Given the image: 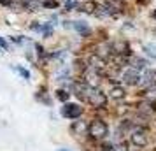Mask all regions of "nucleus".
Masks as SVG:
<instances>
[{
    "label": "nucleus",
    "mask_w": 156,
    "mask_h": 151,
    "mask_svg": "<svg viewBox=\"0 0 156 151\" xmlns=\"http://www.w3.org/2000/svg\"><path fill=\"white\" fill-rule=\"evenodd\" d=\"M111 97L112 99H116V100H119V99H123L125 97V90L121 86H114L112 90H111Z\"/></svg>",
    "instance_id": "ddd939ff"
},
{
    "label": "nucleus",
    "mask_w": 156,
    "mask_h": 151,
    "mask_svg": "<svg viewBox=\"0 0 156 151\" xmlns=\"http://www.w3.org/2000/svg\"><path fill=\"white\" fill-rule=\"evenodd\" d=\"M16 70L20 72L25 79H30V72H28V70H25V69H21V67H16Z\"/></svg>",
    "instance_id": "6ab92c4d"
},
{
    "label": "nucleus",
    "mask_w": 156,
    "mask_h": 151,
    "mask_svg": "<svg viewBox=\"0 0 156 151\" xmlns=\"http://www.w3.org/2000/svg\"><path fill=\"white\" fill-rule=\"evenodd\" d=\"M0 48H2V49H7V44L2 41V37H0Z\"/></svg>",
    "instance_id": "b1692460"
},
{
    "label": "nucleus",
    "mask_w": 156,
    "mask_h": 151,
    "mask_svg": "<svg viewBox=\"0 0 156 151\" xmlns=\"http://www.w3.org/2000/svg\"><path fill=\"white\" fill-rule=\"evenodd\" d=\"M0 4H2V5H11L12 0H0Z\"/></svg>",
    "instance_id": "5701e85b"
},
{
    "label": "nucleus",
    "mask_w": 156,
    "mask_h": 151,
    "mask_svg": "<svg viewBox=\"0 0 156 151\" xmlns=\"http://www.w3.org/2000/svg\"><path fill=\"white\" fill-rule=\"evenodd\" d=\"M139 111H140L142 114H154L156 113V102L154 100H147V102H142L140 106H139Z\"/></svg>",
    "instance_id": "0eeeda50"
},
{
    "label": "nucleus",
    "mask_w": 156,
    "mask_h": 151,
    "mask_svg": "<svg viewBox=\"0 0 156 151\" xmlns=\"http://www.w3.org/2000/svg\"><path fill=\"white\" fill-rule=\"evenodd\" d=\"M112 151H128V148L125 146V144H119V146H116V148H112Z\"/></svg>",
    "instance_id": "4be33fe9"
},
{
    "label": "nucleus",
    "mask_w": 156,
    "mask_h": 151,
    "mask_svg": "<svg viewBox=\"0 0 156 151\" xmlns=\"http://www.w3.org/2000/svg\"><path fill=\"white\" fill-rule=\"evenodd\" d=\"M146 67H147V62H146V60H140V58L135 60V69H137V70H139V69H146Z\"/></svg>",
    "instance_id": "a211bd4d"
},
{
    "label": "nucleus",
    "mask_w": 156,
    "mask_h": 151,
    "mask_svg": "<svg viewBox=\"0 0 156 151\" xmlns=\"http://www.w3.org/2000/svg\"><path fill=\"white\" fill-rule=\"evenodd\" d=\"M88 128H90V125H86L84 121H76L74 125H72V134H76V135H84L86 132H88Z\"/></svg>",
    "instance_id": "9d476101"
},
{
    "label": "nucleus",
    "mask_w": 156,
    "mask_h": 151,
    "mask_svg": "<svg viewBox=\"0 0 156 151\" xmlns=\"http://www.w3.org/2000/svg\"><path fill=\"white\" fill-rule=\"evenodd\" d=\"M65 7H67L69 11H70V9L77 7V2H76V0H67V2H65Z\"/></svg>",
    "instance_id": "aec40b11"
},
{
    "label": "nucleus",
    "mask_w": 156,
    "mask_h": 151,
    "mask_svg": "<svg viewBox=\"0 0 156 151\" xmlns=\"http://www.w3.org/2000/svg\"><path fill=\"white\" fill-rule=\"evenodd\" d=\"M111 49H112L116 55H123V56H130V55H132L130 46L126 44V41H116V42H112Z\"/></svg>",
    "instance_id": "20e7f679"
},
{
    "label": "nucleus",
    "mask_w": 156,
    "mask_h": 151,
    "mask_svg": "<svg viewBox=\"0 0 156 151\" xmlns=\"http://www.w3.org/2000/svg\"><path fill=\"white\" fill-rule=\"evenodd\" d=\"M60 151H69V149H60Z\"/></svg>",
    "instance_id": "a878e982"
},
{
    "label": "nucleus",
    "mask_w": 156,
    "mask_h": 151,
    "mask_svg": "<svg viewBox=\"0 0 156 151\" xmlns=\"http://www.w3.org/2000/svg\"><path fill=\"white\" fill-rule=\"evenodd\" d=\"M153 16H154V18H156V11H154V13H153Z\"/></svg>",
    "instance_id": "393cba45"
},
{
    "label": "nucleus",
    "mask_w": 156,
    "mask_h": 151,
    "mask_svg": "<svg viewBox=\"0 0 156 151\" xmlns=\"http://www.w3.org/2000/svg\"><path fill=\"white\" fill-rule=\"evenodd\" d=\"M86 100L90 102L93 107H105L107 97H105V93H102L100 90L91 88V90H90V93H88V99H86Z\"/></svg>",
    "instance_id": "f03ea898"
},
{
    "label": "nucleus",
    "mask_w": 156,
    "mask_h": 151,
    "mask_svg": "<svg viewBox=\"0 0 156 151\" xmlns=\"http://www.w3.org/2000/svg\"><path fill=\"white\" fill-rule=\"evenodd\" d=\"M74 27H76L77 32H79V34H83V35H88V34H90V28H88L83 21H76V23H74Z\"/></svg>",
    "instance_id": "4468645a"
},
{
    "label": "nucleus",
    "mask_w": 156,
    "mask_h": 151,
    "mask_svg": "<svg viewBox=\"0 0 156 151\" xmlns=\"http://www.w3.org/2000/svg\"><path fill=\"white\" fill-rule=\"evenodd\" d=\"M144 97H146V100H154L156 102V84H154V83H153L146 92H144Z\"/></svg>",
    "instance_id": "f8f14e48"
},
{
    "label": "nucleus",
    "mask_w": 156,
    "mask_h": 151,
    "mask_svg": "<svg viewBox=\"0 0 156 151\" xmlns=\"http://www.w3.org/2000/svg\"><path fill=\"white\" fill-rule=\"evenodd\" d=\"M132 142H133L135 146H139V148H144V146L147 144V137H146L144 132H133V134H132Z\"/></svg>",
    "instance_id": "1a4fd4ad"
},
{
    "label": "nucleus",
    "mask_w": 156,
    "mask_h": 151,
    "mask_svg": "<svg viewBox=\"0 0 156 151\" xmlns=\"http://www.w3.org/2000/svg\"><path fill=\"white\" fill-rule=\"evenodd\" d=\"M62 114L65 118L74 120V118H79V116L83 114V107H79L77 104H65L63 109H62Z\"/></svg>",
    "instance_id": "7ed1b4c3"
},
{
    "label": "nucleus",
    "mask_w": 156,
    "mask_h": 151,
    "mask_svg": "<svg viewBox=\"0 0 156 151\" xmlns=\"http://www.w3.org/2000/svg\"><path fill=\"white\" fill-rule=\"evenodd\" d=\"M139 79H140V76H139L137 69H128L126 72H123V83H126V84H137Z\"/></svg>",
    "instance_id": "423d86ee"
},
{
    "label": "nucleus",
    "mask_w": 156,
    "mask_h": 151,
    "mask_svg": "<svg viewBox=\"0 0 156 151\" xmlns=\"http://www.w3.org/2000/svg\"><path fill=\"white\" fill-rule=\"evenodd\" d=\"M107 132H109V128H107L105 121H102V120H93V121L90 123L88 134H90L93 139H104V137L107 135Z\"/></svg>",
    "instance_id": "f257e3e1"
},
{
    "label": "nucleus",
    "mask_w": 156,
    "mask_h": 151,
    "mask_svg": "<svg viewBox=\"0 0 156 151\" xmlns=\"http://www.w3.org/2000/svg\"><path fill=\"white\" fill-rule=\"evenodd\" d=\"M84 83L88 84V86L95 88L97 84L100 83V76H98V70H95V69H91V70L84 72Z\"/></svg>",
    "instance_id": "39448f33"
},
{
    "label": "nucleus",
    "mask_w": 156,
    "mask_h": 151,
    "mask_svg": "<svg viewBox=\"0 0 156 151\" xmlns=\"http://www.w3.org/2000/svg\"><path fill=\"white\" fill-rule=\"evenodd\" d=\"M95 9H97V4L88 2V4H84V5L81 7V11H84V13H95Z\"/></svg>",
    "instance_id": "dca6fc26"
},
{
    "label": "nucleus",
    "mask_w": 156,
    "mask_h": 151,
    "mask_svg": "<svg viewBox=\"0 0 156 151\" xmlns=\"http://www.w3.org/2000/svg\"><path fill=\"white\" fill-rule=\"evenodd\" d=\"M144 51L147 53L149 56L156 58V44H146V46H144Z\"/></svg>",
    "instance_id": "2eb2a0df"
},
{
    "label": "nucleus",
    "mask_w": 156,
    "mask_h": 151,
    "mask_svg": "<svg viewBox=\"0 0 156 151\" xmlns=\"http://www.w3.org/2000/svg\"><path fill=\"white\" fill-rule=\"evenodd\" d=\"M105 5L111 9V11H123V9H125L123 0H105Z\"/></svg>",
    "instance_id": "9b49d317"
},
{
    "label": "nucleus",
    "mask_w": 156,
    "mask_h": 151,
    "mask_svg": "<svg viewBox=\"0 0 156 151\" xmlns=\"http://www.w3.org/2000/svg\"><path fill=\"white\" fill-rule=\"evenodd\" d=\"M90 65H91V69H95V70H104L105 69V60L100 56V55H93L90 58Z\"/></svg>",
    "instance_id": "6e6552de"
},
{
    "label": "nucleus",
    "mask_w": 156,
    "mask_h": 151,
    "mask_svg": "<svg viewBox=\"0 0 156 151\" xmlns=\"http://www.w3.org/2000/svg\"><path fill=\"white\" fill-rule=\"evenodd\" d=\"M56 97H58L62 102H67V100H69V93H67L65 90H58V92H56Z\"/></svg>",
    "instance_id": "f3484780"
},
{
    "label": "nucleus",
    "mask_w": 156,
    "mask_h": 151,
    "mask_svg": "<svg viewBox=\"0 0 156 151\" xmlns=\"http://www.w3.org/2000/svg\"><path fill=\"white\" fill-rule=\"evenodd\" d=\"M44 5H46V7H56V2H55V0H46Z\"/></svg>",
    "instance_id": "412c9836"
}]
</instances>
